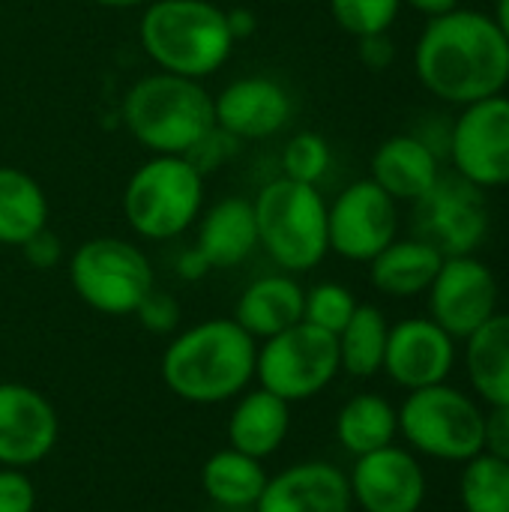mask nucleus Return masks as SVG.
Segmentation results:
<instances>
[{"instance_id": "nucleus-1", "label": "nucleus", "mask_w": 509, "mask_h": 512, "mask_svg": "<svg viewBox=\"0 0 509 512\" xmlns=\"http://www.w3.org/2000/svg\"><path fill=\"white\" fill-rule=\"evenodd\" d=\"M414 72L432 96L471 105L504 93L509 42L492 15L456 6L426 21L414 45Z\"/></svg>"}, {"instance_id": "nucleus-2", "label": "nucleus", "mask_w": 509, "mask_h": 512, "mask_svg": "<svg viewBox=\"0 0 509 512\" xmlns=\"http://www.w3.org/2000/svg\"><path fill=\"white\" fill-rule=\"evenodd\" d=\"M255 357L258 342L234 318H210L171 339L159 375L177 399L219 405L255 381Z\"/></svg>"}, {"instance_id": "nucleus-3", "label": "nucleus", "mask_w": 509, "mask_h": 512, "mask_svg": "<svg viewBox=\"0 0 509 512\" xmlns=\"http://www.w3.org/2000/svg\"><path fill=\"white\" fill-rule=\"evenodd\" d=\"M132 138L156 156H192L216 132L213 96L195 81L159 72L135 81L123 99Z\"/></svg>"}, {"instance_id": "nucleus-4", "label": "nucleus", "mask_w": 509, "mask_h": 512, "mask_svg": "<svg viewBox=\"0 0 509 512\" xmlns=\"http://www.w3.org/2000/svg\"><path fill=\"white\" fill-rule=\"evenodd\" d=\"M141 48L147 57L183 78L213 75L234 48L228 12L210 0H156L141 15Z\"/></svg>"}, {"instance_id": "nucleus-5", "label": "nucleus", "mask_w": 509, "mask_h": 512, "mask_svg": "<svg viewBox=\"0 0 509 512\" xmlns=\"http://www.w3.org/2000/svg\"><path fill=\"white\" fill-rule=\"evenodd\" d=\"M252 207L258 246H264L285 273H306L330 252L327 201L312 183L276 177L258 192Z\"/></svg>"}, {"instance_id": "nucleus-6", "label": "nucleus", "mask_w": 509, "mask_h": 512, "mask_svg": "<svg viewBox=\"0 0 509 512\" xmlns=\"http://www.w3.org/2000/svg\"><path fill=\"white\" fill-rule=\"evenodd\" d=\"M399 411V435L408 450L435 462L465 465L483 453L486 411L459 387L435 384L411 390Z\"/></svg>"}, {"instance_id": "nucleus-7", "label": "nucleus", "mask_w": 509, "mask_h": 512, "mask_svg": "<svg viewBox=\"0 0 509 512\" xmlns=\"http://www.w3.org/2000/svg\"><path fill=\"white\" fill-rule=\"evenodd\" d=\"M204 177L186 156H153L126 183L123 213L129 228L147 240L183 234L201 213Z\"/></svg>"}, {"instance_id": "nucleus-8", "label": "nucleus", "mask_w": 509, "mask_h": 512, "mask_svg": "<svg viewBox=\"0 0 509 512\" xmlns=\"http://www.w3.org/2000/svg\"><path fill=\"white\" fill-rule=\"evenodd\" d=\"M69 282L90 309L102 315H135L153 291V267L138 246L120 237H93L75 249Z\"/></svg>"}, {"instance_id": "nucleus-9", "label": "nucleus", "mask_w": 509, "mask_h": 512, "mask_svg": "<svg viewBox=\"0 0 509 512\" xmlns=\"http://www.w3.org/2000/svg\"><path fill=\"white\" fill-rule=\"evenodd\" d=\"M339 372L336 336L306 321L264 339L255 357V381L288 405L318 396Z\"/></svg>"}, {"instance_id": "nucleus-10", "label": "nucleus", "mask_w": 509, "mask_h": 512, "mask_svg": "<svg viewBox=\"0 0 509 512\" xmlns=\"http://www.w3.org/2000/svg\"><path fill=\"white\" fill-rule=\"evenodd\" d=\"M414 204L417 237L435 246L444 258L474 255V249L483 246L492 225L486 192L456 171L441 174L438 183Z\"/></svg>"}, {"instance_id": "nucleus-11", "label": "nucleus", "mask_w": 509, "mask_h": 512, "mask_svg": "<svg viewBox=\"0 0 509 512\" xmlns=\"http://www.w3.org/2000/svg\"><path fill=\"white\" fill-rule=\"evenodd\" d=\"M447 153L459 177L486 189L509 183V96H486L462 105L456 117Z\"/></svg>"}, {"instance_id": "nucleus-12", "label": "nucleus", "mask_w": 509, "mask_h": 512, "mask_svg": "<svg viewBox=\"0 0 509 512\" xmlns=\"http://www.w3.org/2000/svg\"><path fill=\"white\" fill-rule=\"evenodd\" d=\"M399 231L396 201L369 177L357 180L339 192V198L327 207V237L330 252L369 264L378 252H384Z\"/></svg>"}, {"instance_id": "nucleus-13", "label": "nucleus", "mask_w": 509, "mask_h": 512, "mask_svg": "<svg viewBox=\"0 0 509 512\" xmlns=\"http://www.w3.org/2000/svg\"><path fill=\"white\" fill-rule=\"evenodd\" d=\"M426 294L429 318L456 342L477 333L498 312V279L474 255L444 258Z\"/></svg>"}, {"instance_id": "nucleus-14", "label": "nucleus", "mask_w": 509, "mask_h": 512, "mask_svg": "<svg viewBox=\"0 0 509 512\" xmlns=\"http://www.w3.org/2000/svg\"><path fill=\"white\" fill-rule=\"evenodd\" d=\"M348 486L351 501L363 512H420L429 489L417 453L396 444L357 456Z\"/></svg>"}, {"instance_id": "nucleus-15", "label": "nucleus", "mask_w": 509, "mask_h": 512, "mask_svg": "<svg viewBox=\"0 0 509 512\" xmlns=\"http://www.w3.org/2000/svg\"><path fill=\"white\" fill-rule=\"evenodd\" d=\"M456 366V339L432 318H405L390 327L384 369L402 390L444 384Z\"/></svg>"}, {"instance_id": "nucleus-16", "label": "nucleus", "mask_w": 509, "mask_h": 512, "mask_svg": "<svg viewBox=\"0 0 509 512\" xmlns=\"http://www.w3.org/2000/svg\"><path fill=\"white\" fill-rule=\"evenodd\" d=\"M54 405L27 384H0V468L39 465L57 444Z\"/></svg>"}, {"instance_id": "nucleus-17", "label": "nucleus", "mask_w": 509, "mask_h": 512, "mask_svg": "<svg viewBox=\"0 0 509 512\" xmlns=\"http://www.w3.org/2000/svg\"><path fill=\"white\" fill-rule=\"evenodd\" d=\"M216 129L228 138L255 141L276 135L288 117H291V96L288 90L267 78V75H249L231 81L216 99H213Z\"/></svg>"}, {"instance_id": "nucleus-18", "label": "nucleus", "mask_w": 509, "mask_h": 512, "mask_svg": "<svg viewBox=\"0 0 509 512\" xmlns=\"http://www.w3.org/2000/svg\"><path fill=\"white\" fill-rule=\"evenodd\" d=\"M348 474L330 462H300L276 477L252 507L255 512H351Z\"/></svg>"}, {"instance_id": "nucleus-19", "label": "nucleus", "mask_w": 509, "mask_h": 512, "mask_svg": "<svg viewBox=\"0 0 509 512\" xmlns=\"http://www.w3.org/2000/svg\"><path fill=\"white\" fill-rule=\"evenodd\" d=\"M441 177L438 153L426 138L390 135L372 156V180L399 204L420 201Z\"/></svg>"}, {"instance_id": "nucleus-20", "label": "nucleus", "mask_w": 509, "mask_h": 512, "mask_svg": "<svg viewBox=\"0 0 509 512\" xmlns=\"http://www.w3.org/2000/svg\"><path fill=\"white\" fill-rule=\"evenodd\" d=\"M258 246V225L255 207L246 198H225L207 210L198 225L195 255L207 270H228L237 267L252 255Z\"/></svg>"}, {"instance_id": "nucleus-21", "label": "nucleus", "mask_w": 509, "mask_h": 512, "mask_svg": "<svg viewBox=\"0 0 509 512\" xmlns=\"http://www.w3.org/2000/svg\"><path fill=\"white\" fill-rule=\"evenodd\" d=\"M291 432V405L270 390L258 387L240 393L228 417V444L252 459H267L279 453Z\"/></svg>"}, {"instance_id": "nucleus-22", "label": "nucleus", "mask_w": 509, "mask_h": 512, "mask_svg": "<svg viewBox=\"0 0 509 512\" xmlns=\"http://www.w3.org/2000/svg\"><path fill=\"white\" fill-rule=\"evenodd\" d=\"M303 288L291 276L255 279L234 306V321L252 339H270L303 321Z\"/></svg>"}, {"instance_id": "nucleus-23", "label": "nucleus", "mask_w": 509, "mask_h": 512, "mask_svg": "<svg viewBox=\"0 0 509 512\" xmlns=\"http://www.w3.org/2000/svg\"><path fill=\"white\" fill-rule=\"evenodd\" d=\"M441 264L444 255L426 240H393L369 261V279L387 297H417L429 291Z\"/></svg>"}, {"instance_id": "nucleus-24", "label": "nucleus", "mask_w": 509, "mask_h": 512, "mask_svg": "<svg viewBox=\"0 0 509 512\" xmlns=\"http://www.w3.org/2000/svg\"><path fill=\"white\" fill-rule=\"evenodd\" d=\"M465 342V366L474 393L489 408L509 405V312H495Z\"/></svg>"}, {"instance_id": "nucleus-25", "label": "nucleus", "mask_w": 509, "mask_h": 512, "mask_svg": "<svg viewBox=\"0 0 509 512\" xmlns=\"http://www.w3.org/2000/svg\"><path fill=\"white\" fill-rule=\"evenodd\" d=\"M201 486L216 507L249 510L258 504V498L267 486V471H264L261 459H252L234 447H225L204 462Z\"/></svg>"}, {"instance_id": "nucleus-26", "label": "nucleus", "mask_w": 509, "mask_h": 512, "mask_svg": "<svg viewBox=\"0 0 509 512\" xmlns=\"http://www.w3.org/2000/svg\"><path fill=\"white\" fill-rule=\"evenodd\" d=\"M396 435L399 411L378 393H360L348 399L336 417V438L354 459L396 444Z\"/></svg>"}, {"instance_id": "nucleus-27", "label": "nucleus", "mask_w": 509, "mask_h": 512, "mask_svg": "<svg viewBox=\"0 0 509 512\" xmlns=\"http://www.w3.org/2000/svg\"><path fill=\"white\" fill-rule=\"evenodd\" d=\"M48 228V198L21 168L0 165V243L24 246Z\"/></svg>"}, {"instance_id": "nucleus-28", "label": "nucleus", "mask_w": 509, "mask_h": 512, "mask_svg": "<svg viewBox=\"0 0 509 512\" xmlns=\"http://www.w3.org/2000/svg\"><path fill=\"white\" fill-rule=\"evenodd\" d=\"M390 324L384 312L372 303H360L351 321L336 336L339 342V366L351 378H372L384 369Z\"/></svg>"}, {"instance_id": "nucleus-29", "label": "nucleus", "mask_w": 509, "mask_h": 512, "mask_svg": "<svg viewBox=\"0 0 509 512\" xmlns=\"http://www.w3.org/2000/svg\"><path fill=\"white\" fill-rule=\"evenodd\" d=\"M459 504L465 512H509V462L477 453L462 465Z\"/></svg>"}, {"instance_id": "nucleus-30", "label": "nucleus", "mask_w": 509, "mask_h": 512, "mask_svg": "<svg viewBox=\"0 0 509 512\" xmlns=\"http://www.w3.org/2000/svg\"><path fill=\"white\" fill-rule=\"evenodd\" d=\"M357 297L339 285V282H321L315 288H309L303 294V321L324 330V333H333L339 336L342 327L351 321V315L357 312Z\"/></svg>"}, {"instance_id": "nucleus-31", "label": "nucleus", "mask_w": 509, "mask_h": 512, "mask_svg": "<svg viewBox=\"0 0 509 512\" xmlns=\"http://www.w3.org/2000/svg\"><path fill=\"white\" fill-rule=\"evenodd\" d=\"M399 9H402V0H330V12L336 24L357 39L387 33Z\"/></svg>"}, {"instance_id": "nucleus-32", "label": "nucleus", "mask_w": 509, "mask_h": 512, "mask_svg": "<svg viewBox=\"0 0 509 512\" xmlns=\"http://www.w3.org/2000/svg\"><path fill=\"white\" fill-rule=\"evenodd\" d=\"M282 168L285 177L297 180V183H318L327 168H330V147L321 135L315 132H300L291 138V144L282 153Z\"/></svg>"}, {"instance_id": "nucleus-33", "label": "nucleus", "mask_w": 509, "mask_h": 512, "mask_svg": "<svg viewBox=\"0 0 509 512\" xmlns=\"http://www.w3.org/2000/svg\"><path fill=\"white\" fill-rule=\"evenodd\" d=\"M36 510V486L21 468H0V512Z\"/></svg>"}, {"instance_id": "nucleus-34", "label": "nucleus", "mask_w": 509, "mask_h": 512, "mask_svg": "<svg viewBox=\"0 0 509 512\" xmlns=\"http://www.w3.org/2000/svg\"><path fill=\"white\" fill-rule=\"evenodd\" d=\"M135 315H138V321L147 330H153V333H171L177 327V321H180V306H177L174 297H168V294H162V291L153 288L144 297V303L138 306Z\"/></svg>"}, {"instance_id": "nucleus-35", "label": "nucleus", "mask_w": 509, "mask_h": 512, "mask_svg": "<svg viewBox=\"0 0 509 512\" xmlns=\"http://www.w3.org/2000/svg\"><path fill=\"white\" fill-rule=\"evenodd\" d=\"M483 453L509 462V405H492L483 417Z\"/></svg>"}, {"instance_id": "nucleus-36", "label": "nucleus", "mask_w": 509, "mask_h": 512, "mask_svg": "<svg viewBox=\"0 0 509 512\" xmlns=\"http://www.w3.org/2000/svg\"><path fill=\"white\" fill-rule=\"evenodd\" d=\"M21 252H24V258H27L33 267H39V270L54 267V264L60 261V255H63L60 240H57L48 228H45V231H39L36 237H30V240L21 246Z\"/></svg>"}, {"instance_id": "nucleus-37", "label": "nucleus", "mask_w": 509, "mask_h": 512, "mask_svg": "<svg viewBox=\"0 0 509 512\" xmlns=\"http://www.w3.org/2000/svg\"><path fill=\"white\" fill-rule=\"evenodd\" d=\"M393 42L387 33H375V36H363L360 39V60L369 66V69H387L393 63Z\"/></svg>"}, {"instance_id": "nucleus-38", "label": "nucleus", "mask_w": 509, "mask_h": 512, "mask_svg": "<svg viewBox=\"0 0 509 512\" xmlns=\"http://www.w3.org/2000/svg\"><path fill=\"white\" fill-rule=\"evenodd\" d=\"M408 3L411 9L423 12L426 18H435V15H444V12H453L459 6V0H402Z\"/></svg>"}, {"instance_id": "nucleus-39", "label": "nucleus", "mask_w": 509, "mask_h": 512, "mask_svg": "<svg viewBox=\"0 0 509 512\" xmlns=\"http://www.w3.org/2000/svg\"><path fill=\"white\" fill-rule=\"evenodd\" d=\"M228 27H231V33H234V39H237V36H249V33L255 30V18H252L249 12L234 9V12H228Z\"/></svg>"}, {"instance_id": "nucleus-40", "label": "nucleus", "mask_w": 509, "mask_h": 512, "mask_svg": "<svg viewBox=\"0 0 509 512\" xmlns=\"http://www.w3.org/2000/svg\"><path fill=\"white\" fill-rule=\"evenodd\" d=\"M495 24L501 27V33H504V39L509 42V0H498V6H495Z\"/></svg>"}, {"instance_id": "nucleus-41", "label": "nucleus", "mask_w": 509, "mask_h": 512, "mask_svg": "<svg viewBox=\"0 0 509 512\" xmlns=\"http://www.w3.org/2000/svg\"><path fill=\"white\" fill-rule=\"evenodd\" d=\"M99 6H108V9H132V6H141L147 0H96Z\"/></svg>"}]
</instances>
